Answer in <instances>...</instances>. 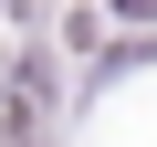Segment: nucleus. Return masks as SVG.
I'll use <instances>...</instances> for the list:
<instances>
[{
    "label": "nucleus",
    "instance_id": "obj_1",
    "mask_svg": "<svg viewBox=\"0 0 157 147\" xmlns=\"http://www.w3.org/2000/svg\"><path fill=\"white\" fill-rule=\"evenodd\" d=\"M32 116H42V74H21V105L0 116V147H32Z\"/></svg>",
    "mask_w": 157,
    "mask_h": 147
}]
</instances>
